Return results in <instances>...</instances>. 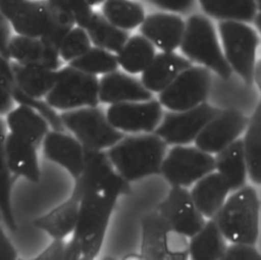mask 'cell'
Masks as SVG:
<instances>
[{"instance_id": "17", "label": "cell", "mask_w": 261, "mask_h": 260, "mask_svg": "<svg viewBox=\"0 0 261 260\" xmlns=\"http://www.w3.org/2000/svg\"><path fill=\"white\" fill-rule=\"evenodd\" d=\"M41 146L46 159L63 167L73 179L80 176L85 164V147L73 135L50 129Z\"/></svg>"}, {"instance_id": "38", "label": "cell", "mask_w": 261, "mask_h": 260, "mask_svg": "<svg viewBox=\"0 0 261 260\" xmlns=\"http://www.w3.org/2000/svg\"><path fill=\"white\" fill-rule=\"evenodd\" d=\"M52 3L69 11L75 21V24L81 28H86L94 10L86 0H49Z\"/></svg>"}, {"instance_id": "39", "label": "cell", "mask_w": 261, "mask_h": 260, "mask_svg": "<svg viewBox=\"0 0 261 260\" xmlns=\"http://www.w3.org/2000/svg\"><path fill=\"white\" fill-rule=\"evenodd\" d=\"M148 5L166 12L189 15L195 12L198 0H143Z\"/></svg>"}, {"instance_id": "25", "label": "cell", "mask_w": 261, "mask_h": 260, "mask_svg": "<svg viewBox=\"0 0 261 260\" xmlns=\"http://www.w3.org/2000/svg\"><path fill=\"white\" fill-rule=\"evenodd\" d=\"M79 207L80 199L71 193L65 201L36 218L33 223L53 239H64L74 230Z\"/></svg>"}, {"instance_id": "34", "label": "cell", "mask_w": 261, "mask_h": 260, "mask_svg": "<svg viewBox=\"0 0 261 260\" xmlns=\"http://www.w3.org/2000/svg\"><path fill=\"white\" fill-rule=\"evenodd\" d=\"M7 133L4 118L0 116V222L10 231L17 229L11 204L12 173L6 161L4 139Z\"/></svg>"}, {"instance_id": "4", "label": "cell", "mask_w": 261, "mask_h": 260, "mask_svg": "<svg viewBox=\"0 0 261 260\" xmlns=\"http://www.w3.org/2000/svg\"><path fill=\"white\" fill-rule=\"evenodd\" d=\"M179 49L191 62L207 67L223 80L232 73L218 39L217 27L202 12L188 15Z\"/></svg>"}, {"instance_id": "43", "label": "cell", "mask_w": 261, "mask_h": 260, "mask_svg": "<svg viewBox=\"0 0 261 260\" xmlns=\"http://www.w3.org/2000/svg\"><path fill=\"white\" fill-rule=\"evenodd\" d=\"M11 36H12L11 25L9 21L5 18V16L2 14V12L0 11V54H2L8 59L9 57H8L7 47H8V43Z\"/></svg>"}, {"instance_id": "22", "label": "cell", "mask_w": 261, "mask_h": 260, "mask_svg": "<svg viewBox=\"0 0 261 260\" xmlns=\"http://www.w3.org/2000/svg\"><path fill=\"white\" fill-rule=\"evenodd\" d=\"M191 65L193 62L174 51H161L155 54L150 64L141 72V82L149 91L160 93Z\"/></svg>"}, {"instance_id": "31", "label": "cell", "mask_w": 261, "mask_h": 260, "mask_svg": "<svg viewBox=\"0 0 261 260\" xmlns=\"http://www.w3.org/2000/svg\"><path fill=\"white\" fill-rule=\"evenodd\" d=\"M85 30L94 46L115 54L129 37L127 31L117 28L98 11H94Z\"/></svg>"}, {"instance_id": "30", "label": "cell", "mask_w": 261, "mask_h": 260, "mask_svg": "<svg viewBox=\"0 0 261 260\" xmlns=\"http://www.w3.org/2000/svg\"><path fill=\"white\" fill-rule=\"evenodd\" d=\"M156 54L155 46L143 35L128 37L122 48L116 53L118 65L130 74L141 73Z\"/></svg>"}, {"instance_id": "49", "label": "cell", "mask_w": 261, "mask_h": 260, "mask_svg": "<svg viewBox=\"0 0 261 260\" xmlns=\"http://www.w3.org/2000/svg\"><path fill=\"white\" fill-rule=\"evenodd\" d=\"M257 3V8H258V12L261 13V0H256Z\"/></svg>"}, {"instance_id": "15", "label": "cell", "mask_w": 261, "mask_h": 260, "mask_svg": "<svg viewBox=\"0 0 261 260\" xmlns=\"http://www.w3.org/2000/svg\"><path fill=\"white\" fill-rule=\"evenodd\" d=\"M156 210L175 231L185 237H193L205 224L204 216L186 187L173 186Z\"/></svg>"}, {"instance_id": "10", "label": "cell", "mask_w": 261, "mask_h": 260, "mask_svg": "<svg viewBox=\"0 0 261 260\" xmlns=\"http://www.w3.org/2000/svg\"><path fill=\"white\" fill-rule=\"evenodd\" d=\"M212 84L210 69L202 65H191L159 93L161 105L172 111H182L203 103Z\"/></svg>"}, {"instance_id": "28", "label": "cell", "mask_w": 261, "mask_h": 260, "mask_svg": "<svg viewBox=\"0 0 261 260\" xmlns=\"http://www.w3.org/2000/svg\"><path fill=\"white\" fill-rule=\"evenodd\" d=\"M201 12L217 21L253 22L258 13L256 0H198Z\"/></svg>"}, {"instance_id": "5", "label": "cell", "mask_w": 261, "mask_h": 260, "mask_svg": "<svg viewBox=\"0 0 261 260\" xmlns=\"http://www.w3.org/2000/svg\"><path fill=\"white\" fill-rule=\"evenodd\" d=\"M259 206L254 188L244 186L223 203L213 219L226 240L254 245L259 233Z\"/></svg>"}, {"instance_id": "13", "label": "cell", "mask_w": 261, "mask_h": 260, "mask_svg": "<svg viewBox=\"0 0 261 260\" xmlns=\"http://www.w3.org/2000/svg\"><path fill=\"white\" fill-rule=\"evenodd\" d=\"M92 188L112 190L119 195L130 191L128 180L116 171L106 151L85 148L84 168L80 176L74 179L71 193L80 199L86 190Z\"/></svg>"}, {"instance_id": "19", "label": "cell", "mask_w": 261, "mask_h": 260, "mask_svg": "<svg viewBox=\"0 0 261 260\" xmlns=\"http://www.w3.org/2000/svg\"><path fill=\"white\" fill-rule=\"evenodd\" d=\"M7 52L10 60L23 65L58 69L62 62L58 49L43 38L16 34L11 36Z\"/></svg>"}, {"instance_id": "12", "label": "cell", "mask_w": 261, "mask_h": 260, "mask_svg": "<svg viewBox=\"0 0 261 260\" xmlns=\"http://www.w3.org/2000/svg\"><path fill=\"white\" fill-rule=\"evenodd\" d=\"M219 111L204 102L187 110H171L164 114L154 133L168 145L189 144Z\"/></svg>"}, {"instance_id": "20", "label": "cell", "mask_w": 261, "mask_h": 260, "mask_svg": "<svg viewBox=\"0 0 261 260\" xmlns=\"http://www.w3.org/2000/svg\"><path fill=\"white\" fill-rule=\"evenodd\" d=\"M99 101L102 103H118L129 101H147L153 98L143 83L137 77L119 70L103 74L99 80Z\"/></svg>"}, {"instance_id": "16", "label": "cell", "mask_w": 261, "mask_h": 260, "mask_svg": "<svg viewBox=\"0 0 261 260\" xmlns=\"http://www.w3.org/2000/svg\"><path fill=\"white\" fill-rule=\"evenodd\" d=\"M247 124L248 118L240 110H220L196 137V147L210 154L217 153L237 140Z\"/></svg>"}, {"instance_id": "14", "label": "cell", "mask_w": 261, "mask_h": 260, "mask_svg": "<svg viewBox=\"0 0 261 260\" xmlns=\"http://www.w3.org/2000/svg\"><path fill=\"white\" fill-rule=\"evenodd\" d=\"M109 122L125 133H151L160 123L163 110L159 100L129 101L110 104L106 111Z\"/></svg>"}, {"instance_id": "29", "label": "cell", "mask_w": 261, "mask_h": 260, "mask_svg": "<svg viewBox=\"0 0 261 260\" xmlns=\"http://www.w3.org/2000/svg\"><path fill=\"white\" fill-rule=\"evenodd\" d=\"M191 238L189 254L192 259L216 260L222 258L226 249L225 238L213 218L205 222L203 227Z\"/></svg>"}, {"instance_id": "27", "label": "cell", "mask_w": 261, "mask_h": 260, "mask_svg": "<svg viewBox=\"0 0 261 260\" xmlns=\"http://www.w3.org/2000/svg\"><path fill=\"white\" fill-rule=\"evenodd\" d=\"M215 168L226 180L229 191H237L245 186L247 164L244 154L243 140L237 139L224 149L216 153Z\"/></svg>"}, {"instance_id": "8", "label": "cell", "mask_w": 261, "mask_h": 260, "mask_svg": "<svg viewBox=\"0 0 261 260\" xmlns=\"http://www.w3.org/2000/svg\"><path fill=\"white\" fill-rule=\"evenodd\" d=\"M224 57L232 71L247 85L253 84L259 35L255 28L241 21H217Z\"/></svg>"}, {"instance_id": "41", "label": "cell", "mask_w": 261, "mask_h": 260, "mask_svg": "<svg viewBox=\"0 0 261 260\" xmlns=\"http://www.w3.org/2000/svg\"><path fill=\"white\" fill-rule=\"evenodd\" d=\"M65 244L66 242H64V239H53L52 243L37 256V259H43V260L63 259Z\"/></svg>"}, {"instance_id": "1", "label": "cell", "mask_w": 261, "mask_h": 260, "mask_svg": "<svg viewBox=\"0 0 261 260\" xmlns=\"http://www.w3.org/2000/svg\"><path fill=\"white\" fill-rule=\"evenodd\" d=\"M166 143L155 133L124 136L106 151L116 171L126 180L160 172Z\"/></svg>"}, {"instance_id": "32", "label": "cell", "mask_w": 261, "mask_h": 260, "mask_svg": "<svg viewBox=\"0 0 261 260\" xmlns=\"http://www.w3.org/2000/svg\"><path fill=\"white\" fill-rule=\"evenodd\" d=\"M243 146L249 176L253 183L261 185V100L248 120Z\"/></svg>"}, {"instance_id": "37", "label": "cell", "mask_w": 261, "mask_h": 260, "mask_svg": "<svg viewBox=\"0 0 261 260\" xmlns=\"http://www.w3.org/2000/svg\"><path fill=\"white\" fill-rule=\"evenodd\" d=\"M14 83L10 59L0 54V116L5 115L14 106L15 102L10 94V88Z\"/></svg>"}, {"instance_id": "42", "label": "cell", "mask_w": 261, "mask_h": 260, "mask_svg": "<svg viewBox=\"0 0 261 260\" xmlns=\"http://www.w3.org/2000/svg\"><path fill=\"white\" fill-rule=\"evenodd\" d=\"M17 258V252L6 236L1 222H0V259L2 260H13Z\"/></svg>"}, {"instance_id": "24", "label": "cell", "mask_w": 261, "mask_h": 260, "mask_svg": "<svg viewBox=\"0 0 261 260\" xmlns=\"http://www.w3.org/2000/svg\"><path fill=\"white\" fill-rule=\"evenodd\" d=\"M228 192L229 187L221 174L210 172L196 181L191 196L202 215L213 218L223 205Z\"/></svg>"}, {"instance_id": "7", "label": "cell", "mask_w": 261, "mask_h": 260, "mask_svg": "<svg viewBox=\"0 0 261 260\" xmlns=\"http://www.w3.org/2000/svg\"><path fill=\"white\" fill-rule=\"evenodd\" d=\"M99 79L71 65L57 69L56 80L44 100L57 111H66L85 106H97Z\"/></svg>"}, {"instance_id": "18", "label": "cell", "mask_w": 261, "mask_h": 260, "mask_svg": "<svg viewBox=\"0 0 261 260\" xmlns=\"http://www.w3.org/2000/svg\"><path fill=\"white\" fill-rule=\"evenodd\" d=\"M185 27L181 15L158 10L146 14L139 30L155 48L168 52L179 48Z\"/></svg>"}, {"instance_id": "23", "label": "cell", "mask_w": 261, "mask_h": 260, "mask_svg": "<svg viewBox=\"0 0 261 260\" xmlns=\"http://www.w3.org/2000/svg\"><path fill=\"white\" fill-rule=\"evenodd\" d=\"M4 152L12 174L22 176L31 183L40 180L41 168L37 146L7 132L4 139Z\"/></svg>"}, {"instance_id": "33", "label": "cell", "mask_w": 261, "mask_h": 260, "mask_svg": "<svg viewBox=\"0 0 261 260\" xmlns=\"http://www.w3.org/2000/svg\"><path fill=\"white\" fill-rule=\"evenodd\" d=\"M101 13L111 23L124 31L140 27L146 16L145 7L138 0H105Z\"/></svg>"}, {"instance_id": "47", "label": "cell", "mask_w": 261, "mask_h": 260, "mask_svg": "<svg viewBox=\"0 0 261 260\" xmlns=\"http://www.w3.org/2000/svg\"><path fill=\"white\" fill-rule=\"evenodd\" d=\"M253 23L255 25V29L256 31L258 32V35L261 36V13H257V15L255 16L254 20H253Z\"/></svg>"}, {"instance_id": "46", "label": "cell", "mask_w": 261, "mask_h": 260, "mask_svg": "<svg viewBox=\"0 0 261 260\" xmlns=\"http://www.w3.org/2000/svg\"><path fill=\"white\" fill-rule=\"evenodd\" d=\"M253 82L257 85L260 93H261V58L256 60L255 67H254V74H253Z\"/></svg>"}, {"instance_id": "48", "label": "cell", "mask_w": 261, "mask_h": 260, "mask_svg": "<svg viewBox=\"0 0 261 260\" xmlns=\"http://www.w3.org/2000/svg\"><path fill=\"white\" fill-rule=\"evenodd\" d=\"M91 6H96L99 4H102L105 0H86Z\"/></svg>"}, {"instance_id": "36", "label": "cell", "mask_w": 261, "mask_h": 260, "mask_svg": "<svg viewBox=\"0 0 261 260\" xmlns=\"http://www.w3.org/2000/svg\"><path fill=\"white\" fill-rule=\"evenodd\" d=\"M91 47L92 43L86 30L75 24L61 41L58 52L60 59L69 63Z\"/></svg>"}, {"instance_id": "44", "label": "cell", "mask_w": 261, "mask_h": 260, "mask_svg": "<svg viewBox=\"0 0 261 260\" xmlns=\"http://www.w3.org/2000/svg\"><path fill=\"white\" fill-rule=\"evenodd\" d=\"M24 0H0V11L9 21Z\"/></svg>"}, {"instance_id": "3", "label": "cell", "mask_w": 261, "mask_h": 260, "mask_svg": "<svg viewBox=\"0 0 261 260\" xmlns=\"http://www.w3.org/2000/svg\"><path fill=\"white\" fill-rule=\"evenodd\" d=\"M9 23L17 35L43 38L57 49L75 25L69 11L49 0H24Z\"/></svg>"}, {"instance_id": "9", "label": "cell", "mask_w": 261, "mask_h": 260, "mask_svg": "<svg viewBox=\"0 0 261 260\" xmlns=\"http://www.w3.org/2000/svg\"><path fill=\"white\" fill-rule=\"evenodd\" d=\"M189 244L184 235L175 231L157 210L142 219V248L144 259H187Z\"/></svg>"}, {"instance_id": "6", "label": "cell", "mask_w": 261, "mask_h": 260, "mask_svg": "<svg viewBox=\"0 0 261 260\" xmlns=\"http://www.w3.org/2000/svg\"><path fill=\"white\" fill-rule=\"evenodd\" d=\"M60 119L64 129L87 149H108L124 137L121 131L109 122L106 113L98 105L61 111Z\"/></svg>"}, {"instance_id": "40", "label": "cell", "mask_w": 261, "mask_h": 260, "mask_svg": "<svg viewBox=\"0 0 261 260\" xmlns=\"http://www.w3.org/2000/svg\"><path fill=\"white\" fill-rule=\"evenodd\" d=\"M221 259L225 260H261L260 253L253 247V245L233 243V245L226 247Z\"/></svg>"}, {"instance_id": "26", "label": "cell", "mask_w": 261, "mask_h": 260, "mask_svg": "<svg viewBox=\"0 0 261 260\" xmlns=\"http://www.w3.org/2000/svg\"><path fill=\"white\" fill-rule=\"evenodd\" d=\"M10 66L16 87L37 99H44L56 80L57 69L23 65L13 60H10Z\"/></svg>"}, {"instance_id": "2", "label": "cell", "mask_w": 261, "mask_h": 260, "mask_svg": "<svg viewBox=\"0 0 261 260\" xmlns=\"http://www.w3.org/2000/svg\"><path fill=\"white\" fill-rule=\"evenodd\" d=\"M118 196L103 188L88 189L82 194L72 238L82 248L83 259H94L99 254Z\"/></svg>"}, {"instance_id": "45", "label": "cell", "mask_w": 261, "mask_h": 260, "mask_svg": "<svg viewBox=\"0 0 261 260\" xmlns=\"http://www.w3.org/2000/svg\"><path fill=\"white\" fill-rule=\"evenodd\" d=\"M82 258V248L76 240L71 238L66 244L64 249L63 259L66 260H77Z\"/></svg>"}, {"instance_id": "21", "label": "cell", "mask_w": 261, "mask_h": 260, "mask_svg": "<svg viewBox=\"0 0 261 260\" xmlns=\"http://www.w3.org/2000/svg\"><path fill=\"white\" fill-rule=\"evenodd\" d=\"M4 121L8 133L38 148L51 129L49 122L40 112L23 104H17L8 111Z\"/></svg>"}, {"instance_id": "35", "label": "cell", "mask_w": 261, "mask_h": 260, "mask_svg": "<svg viewBox=\"0 0 261 260\" xmlns=\"http://www.w3.org/2000/svg\"><path fill=\"white\" fill-rule=\"evenodd\" d=\"M68 64L82 71L95 75L112 72L119 66L115 53L96 46H92Z\"/></svg>"}, {"instance_id": "11", "label": "cell", "mask_w": 261, "mask_h": 260, "mask_svg": "<svg viewBox=\"0 0 261 260\" xmlns=\"http://www.w3.org/2000/svg\"><path fill=\"white\" fill-rule=\"evenodd\" d=\"M215 169L214 157L198 147L175 145L165 155L160 173L172 186L189 187Z\"/></svg>"}]
</instances>
